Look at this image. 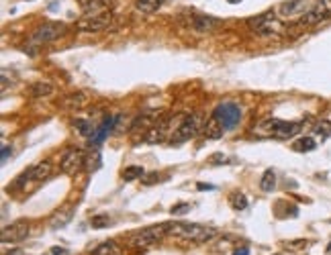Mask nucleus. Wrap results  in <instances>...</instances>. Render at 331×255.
Instances as JSON below:
<instances>
[{"mask_svg":"<svg viewBox=\"0 0 331 255\" xmlns=\"http://www.w3.org/2000/svg\"><path fill=\"white\" fill-rule=\"evenodd\" d=\"M303 122H288L280 118H262L252 126V133L260 139H290L300 133Z\"/></svg>","mask_w":331,"mask_h":255,"instance_id":"nucleus-1","label":"nucleus"},{"mask_svg":"<svg viewBox=\"0 0 331 255\" xmlns=\"http://www.w3.org/2000/svg\"><path fill=\"white\" fill-rule=\"evenodd\" d=\"M168 235L184 243H208L217 237V231L198 222H174Z\"/></svg>","mask_w":331,"mask_h":255,"instance_id":"nucleus-2","label":"nucleus"},{"mask_svg":"<svg viewBox=\"0 0 331 255\" xmlns=\"http://www.w3.org/2000/svg\"><path fill=\"white\" fill-rule=\"evenodd\" d=\"M170 222H162V225H154V227H147V229H141L137 233H131L127 243L131 249H137V251H145L149 247L158 245L168 233H170Z\"/></svg>","mask_w":331,"mask_h":255,"instance_id":"nucleus-3","label":"nucleus"},{"mask_svg":"<svg viewBox=\"0 0 331 255\" xmlns=\"http://www.w3.org/2000/svg\"><path fill=\"white\" fill-rule=\"evenodd\" d=\"M204 129L202 124V114L200 112H192V114H184V118L180 120V124L176 126V131L170 135L168 143L170 145H178V143H184L190 141L198 131Z\"/></svg>","mask_w":331,"mask_h":255,"instance_id":"nucleus-4","label":"nucleus"},{"mask_svg":"<svg viewBox=\"0 0 331 255\" xmlns=\"http://www.w3.org/2000/svg\"><path fill=\"white\" fill-rule=\"evenodd\" d=\"M248 27L252 29L254 35H260V37H268V35H280L284 33V21L278 19L276 15L268 13V15H260V17H254L248 21Z\"/></svg>","mask_w":331,"mask_h":255,"instance_id":"nucleus-5","label":"nucleus"},{"mask_svg":"<svg viewBox=\"0 0 331 255\" xmlns=\"http://www.w3.org/2000/svg\"><path fill=\"white\" fill-rule=\"evenodd\" d=\"M66 33V25L64 23H43L41 27H37L33 33H31V39H29V49H35V47H41L45 43H51L55 39H59Z\"/></svg>","mask_w":331,"mask_h":255,"instance_id":"nucleus-6","label":"nucleus"},{"mask_svg":"<svg viewBox=\"0 0 331 255\" xmlns=\"http://www.w3.org/2000/svg\"><path fill=\"white\" fill-rule=\"evenodd\" d=\"M113 23V13L111 11H102V13H94V15H86L76 23V29L82 33H98V31L108 29Z\"/></svg>","mask_w":331,"mask_h":255,"instance_id":"nucleus-7","label":"nucleus"},{"mask_svg":"<svg viewBox=\"0 0 331 255\" xmlns=\"http://www.w3.org/2000/svg\"><path fill=\"white\" fill-rule=\"evenodd\" d=\"M213 116L221 122V126L225 131H231L239 124V120H242V108H239V104H235V102H221L213 110Z\"/></svg>","mask_w":331,"mask_h":255,"instance_id":"nucleus-8","label":"nucleus"},{"mask_svg":"<svg viewBox=\"0 0 331 255\" xmlns=\"http://www.w3.org/2000/svg\"><path fill=\"white\" fill-rule=\"evenodd\" d=\"M329 17H331V0H315V3L307 9V13L300 17L298 25L313 27L321 21H327Z\"/></svg>","mask_w":331,"mask_h":255,"instance_id":"nucleus-9","label":"nucleus"},{"mask_svg":"<svg viewBox=\"0 0 331 255\" xmlns=\"http://www.w3.org/2000/svg\"><path fill=\"white\" fill-rule=\"evenodd\" d=\"M84 166H86V155L78 147H70L62 155V162H59V170H62V174H66V176H76Z\"/></svg>","mask_w":331,"mask_h":255,"instance_id":"nucleus-10","label":"nucleus"},{"mask_svg":"<svg viewBox=\"0 0 331 255\" xmlns=\"http://www.w3.org/2000/svg\"><path fill=\"white\" fill-rule=\"evenodd\" d=\"M51 162L49 159H45V162H39V164H35V166H31L27 172H23L19 178H17V182H15V186L13 188H23L25 184H29V182H41V180H45V178H49L51 176Z\"/></svg>","mask_w":331,"mask_h":255,"instance_id":"nucleus-11","label":"nucleus"},{"mask_svg":"<svg viewBox=\"0 0 331 255\" xmlns=\"http://www.w3.org/2000/svg\"><path fill=\"white\" fill-rule=\"evenodd\" d=\"M29 231H31V229H29L27 220H17V222H13V225L3 229V233H0V241H3L5 245L21 243V241H25L29 237Z\"/></svg>","mask_w":331,"mask_h":255,"instance_id":"nucleus-12","label":"nucleus"},{"mask_svg":"<svg viewBox=\"0 0 331 255\" xmlns=\"http://www.w3.org/2000/svg\"><path fill=\"white\" fill-rule=\"evenodd\" d=\"M311 5H313V3H307V0H288V3H284V5H280V7L276 9V17L282 19V21L292 19V17H294L296 21H300V17L307 13V9H309Z\"/></svg>","mask_w":331,"mask_h":255,"instance_id":"nucleus-13","label":"nucleus"},{"mask_svg":"<svg viewBox=\"0 0 331 255\" xmlns=\"http://www.w3.org/2000/svg\"><path fill=\"white\" fill-rule=\"evenodd\" d=\"M158 116H160V114H139V116L133 120L131 129H129V133H131V137H133V143L145 141V135H147L149 129H152V126L156 124Z\"/></svg>","mask_w":331,"mask_h":255,"instance_id":"nucleus-14","label":"nucleus"},{"mask_svg":"<svg viewBox=\"0 0 331 255\" xmlns=\"http://www.w3.org/2000/svg\"><path fill=\"white\" fill-rule=\"evenodd\" d=\"M119 120V116H106L98 126H96V133L92 135V139H90V145L92 147H100L102 141L108 137V133L115 129V122Z\"/></svg>","mask_w":331,"mask_h":255,"instance_id":"nucleus-15","label":"nucleus"},{"mask_svg":"<svg viewBox=\"0 0 331 255\" xmlns=\"http://www.w3.org/2000/svg\"><path fill=\"white\" fill-rule=\"evenodd\" d=\"M221 25V21L208 17V15H196L190 19V27L194 33H210L213 29H217Z\"/></svg>","mask_w":331,"mask_h":255,"instance_id":"nucleus-16","label":"nucleus"},{"mask_svg":"<svg viewBox=\"0 0 331 255\" xmlns=\"http://www.w3.org/2000/svg\"><path fill=\"white\" fill-rule=\"evenodd\" d=\"M88 102H90V98H88L86 92H74V94H68V96H64L62 102H59V106L66 108V110H80Z\"/></svg>","mask_w":331,"mask_h":255,"instance_id":"nucleus-17","label":"nucleus"},{"mask_svg":"<svg viewBox=\"0 0 331 255\" xmlns=\"http://www.w3.org/2000/svg\"><path fill=\"white\" fill-rule=\"evenodd\" d=\"M72 216H74V206H62L59 208L51 218H49V227L51 229H62V227H66L68 222L72 220Z\"/></svg>","mask_w":331,"mask_h":255,"instance_id":"nucleus-18","label":"nucleus"},{"mask_svg":"<svg viewBox=\"0 0 331 255\" xmlns=\"http://www.w3.org/2000/svg\"><path fill=\"white\" fill-rule=\"evenodd\" d=\"M204 137L206 139H219V137H223V133H225V129H223V126H221V122L213 116V114H210L208 116V120L204 122Z\"/></svg>","mask_w":331,"mask_h":255,"instance_id":"nucleus-19","label":"nucleus"},{"mask_svg":"<svg viewBox=\"0 0 331 255\" xmlns=\"http://www.w3.org/2000/svg\"><path fill=\"white\" fill-rule=\"evenodd\" d=\"M92 255H123V247L117 241H104L92 249Z\"/></svg>","mask_w":331,"mask_h":255,"instance_id":"nucleus-20","label":"nucleus"},{"mask_svg":"<svg viewBox=\"0 0 331 255\" xmlns=\"http://www.w3.org/2000/svg\"><path fill=\"white\" fill-rule=\"evenodd\" d=\"M53 92V86L49 82H33L31 88H29V96L33 98H45Z\"/></svg>","mask_w":331,"mask_h":255,"instance_id":"nucleus-21","label":"nucleus"},{"mask_svg":"<svg viewBox=\"0 0 331 255\" xmlns=\"http://www.w3.org/2000/svg\"><path fill=\"white\" fill-rule=\"evenodd\" d=\"M80 9L86 13V15H94V13H102L106 11L104 9V0H78Z\"/></svg>","mask_w":331,"mask_h":255,"instance_id":"nucleus-22","label":"nucleus"},{"mask_svg":"<svg viewBox=\"0 0 331 255\" xmlns=\"http://www.w3.org/2000/svg\"><path fill=\"white\" fill-rule=\"evenodd\" d=\"M162 5H164V0H137V3H135V9H137L139 13H143V15H152V13H156Z\"/></svg>","mask_w":331,"mask_h":255,"instance_id":"nucleus-23","label":"nucleus"},{"mask_svg":"<svg viewBox=\"0 0 331 255\" xmlns=\"http://www.w3.org/2000/svg\"><path fill=\"white\" fill-rule=\"evenodd\" d=\"M315 147H317V141H315L313 137H300V139H296V141L292 143V149L298 151V153H309V151H313Z\"/></svg>","mask_w":331,"mask_h":255,"instance_id":"nucleus-24","label":"nucleus"},{"mask_svg":"<svg viewBox=\"0 0 331 255\" xmlns=\"http://www.w3.org/2000/svg\"><path fill=\"white\" fill-rule=\"evenodd\" d=\"M100 166H102V155H100V151H98V147H96L92 153L86 157V166H84V168H86L88 174H92V172H96Z\"/></svg>","mask_w":331,"mask_h":255,"instance_id":"nucleus-25","label":"nucleus"},{"mask_svg":"<svg viewBox=\"0 0 331 255\" xmlns=\"http://www.w3.org/2000/svg\"><path fill=\"white\" fill-rule=\"evenodd\" d=\"M260 188L264 190V192H272V190L276 188V174L272 170H266L264 172L262 182H260Z\"/></svg>","mask_w":331,"mask_h":255,"instance_id":"nucleus-26","label":"nucleus"},{"mask_svg":"<svg viewBox=\"0 0 331 255\" xmlns=\"http://www.w3.org/2000/svg\"><path fill=\"white\" fill-rule=\"evenodd\" d=\"M74 126L80 131V135L90 137V139H92V135L96 133V126H94V124H90V122L84 120V118H76V120H74Z\"/></svg>","mask_w":331,"mask_h":255,"instance_id":"nucleus-27","label":"nucleus"},{"mask_svg":"<svg viewBox=\"0 0 331 255\" xmlns=\"http://www.w3.org/2000/svg\"><path fill=\"white\" fill-rule=\"evenodd\" d=\"M143 168L141 166H127L125 170H123V180L125 182H133V180H139V178H143Z\"/></svg>","mask_w":331,"mask_h":255,"instance_id":"nucleus-28","label":"nucleus"},{"mask_svg":"<svg viewBox=\"0 0 331 255\" xmlns=\"http://www.w3.org/2000/svg\"><path fill=\"white\" fill-rule=\"evenodd\" d=\"M229 202H231V208H233V210H244V208H248V198H246L244 194H239V192H233V194L229 196Z\"/></svg>","mask_w":331,"mask_h":255,"instance_id":"nucleus-29","label":"nucleus"},{"mask_svg":"<svg viewBox=\"0 0 331 255\" xmlns=\"http://www.w3.org/2000/svg\"><path fill=\"white\" fill-rule=\"evenodd\" d=\"M90 225H92L94 229L108 227V225H111V216H108V214H94L92 218H90Z\"/></svg>","mask_w":331,"mask_h":255,"instance_id":"nucleus-30","label":"nucleus"},{"mask_svg":"<svg viewBox=\"0 0 331 255\" xmlns=\"http://www.w3.org/2000/svg\"><path fill=\"white\" fill-rule=\"evenodd\" d=\"M315 133H317L321 139L329 137V135H331V122H329V120H321V122L315 126Z\"/></svg>","mask_w":331,"mask_h":255,"instance_id":"nucleus-31","label":"nucleus"},{"mask_svg":"<svg viewBox=\"0 0 331 255\" xmlns=\"http://www.w3.org/2000/svg\"><path fill=\"white\" fill-rule=\"evenodd\" d=\"M188 210H190V204H186V202L174 204V206H172V214H184V212H188Z\"/></svg>","mask_w":331,"mask_h":255,"instance_id":"nucleus-32","label":"nucleus"},{"mask_svg":"<svg viewBox=\"0 0 331 255\" xmlns=\"http://www.w3.org/2000/svg\"><path fill=\"white\" fill-rule=\"evenodd\" d=\"M9 155H11V147H3V164H7V159H9Z\"/></svg>","mask_w":331,"mask_h":255,"instance_id":"nucleus-33","label":"nucleus"},{"mask_svg":"<svg viewBox=\"0 0 331 255\" xmlns=\"http://www.w3.org/2000/svg\"><path fill=\"white\" fill-rule=\"evenodd\" d=\"M156 178H160V176H158V174H152V176H147L143 182H145V184H154V182H158Z\"/></svg>","mask_w":331,"mask_h":255,"instance_id":"nucleus-34","label":"nucleus"},{"mask_svg":"<svg viewBox=\"0 0 331 255\" xmlns=\"http://www.w3.org/2000/svg\"><path fill=\"white\" fill-rule=\"evenodd\" d=\"M233 255H250V249L248 247H242V249H237Z\"/></svg>","mask_w":331,"mask_h":255,"instance_id":"nucleus-35","label":"nucleus"},{"mask_svg":"<svg viewBox=\"0 0 331 255\" xmlns=\"http://www.w3.org/2000/svg\"><path fill=\"white\" fill-rule=\"evenodd\" d=\"M198 190H213V186H208V184H198Z\"/></svg>","mask_w":331,"mask_h":255,"instance_id":"nucleus-36","label":"nucleus"},{"mask_svg":"<svg viewBox=\"0 0 331 255\" xmlns=\"http://www.w3.org/2000/svg\"><path fill=\"white\" fill-rule=\"evenodd\" d=\"M229 3H233V5H235V3H242V0H229Z\"/></svg>","mask_w":331,"mask_h":255,"instance_id":"nucleus-37","label":"nucleus"},{"mask_svg":"<svg viewBox=\"0 0 331 255\" xmlns=\"http://www.w3.org/2000/svg\"><path fill=\"white\" fill-rule=\"evenodd\" d=\"M327 251H329V253H331V245H329V247H327Z\"/></svg>","mask_w":331,"mask_h":255,"instance_id":"nucleus-38","label":"nucleus"},{"mask_svg":"<svg viewBox=\"0 0 331 255\" xmlns=\"http://www.w3.org/2000/svg\"><path fill=\"white\" fill-rule=\"evenodd\" d=\"M274 255H282V253H274Z\"/></svg>","mask_w":331,"mask_h":255,"instance_id":"nucleus-39","label":"nucleus"}]
</instances>
